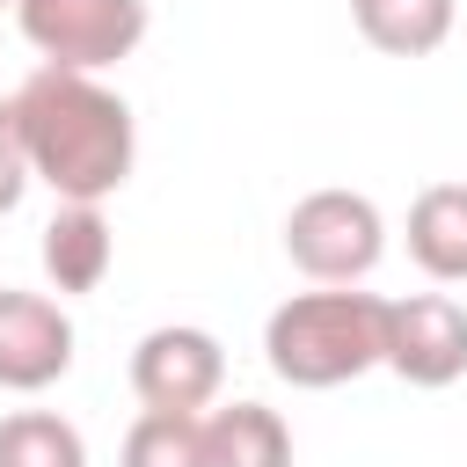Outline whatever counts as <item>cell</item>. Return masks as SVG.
I'll list each match as a JSON object with an SVG mask.
<instances>
[{
    "label": "cell",
    "mask_w": 467,
    "mask_h": 467,
    "mask_svg": "<svg viewBox=\"0 0 467 467\" xmlns=\"http://www.w3.org/2000/svg\"><path fill=\"white\" fill-rule=\"evenodd\" d=\"M15 124H22V146H29L36 182H51L58 204H102L109 190L131 182L139 124L124 109V95L102 88L95 73L36 66L15 88Z\"/></svg>",
    "instance_id": "obj_1"
},
{
    "label": "cell",
    "mask_w": 467,
    "mask_h": 467,
    "mask_svg": "<svg viewBox=\"0 0 467 467\" xmlns=\"http://www.w3.org/2000/svg\"><path fill=\"white\" fill-rule=\"evenodd\" d=\"M263 358L292 387H343V379L387 365V299L350 292V285L299 292V299H285L270 314Z\"/></svg>",
    "instance_id": "obj_2"
},
{
    "label": "cell",
    "mask_w": 467,
    "mask_h": 467,
    "mask_svg": "<svg viewBox=\"0 0 467 467\" xmlns=\"http://www.w3.org/2000/svg\"><path fill=\"white\" fill-rule=\"evenodd\" d=\"M387 248V219L358 190H306L285 212V255L314 285H358Z\"/></svg>",
    "instance_id": "obj_3"
},
{
    "label": "cell",
    "mask_w": 467,
    "mask_h": 467,
    "mask_svg": "<svg viewBox=\"0 0 467 467\" xmlns=\"http://www.w3.org/2000/svg\"><path fill=\"white\" fill-rule=\"evenodd\" d=\"M15 15L44 66L66 73H102L146 44V0H15Z\"/></svg>",
    "instance_id": "obj_4"
},
{
    "label": "cell",
    "mask_w": 467,
    "mask_h": 467,
    "mask_svg": "<svg viewBox=\"0 0 467 467\" xmlns=\"http://www.w3.org/2000/svg\"><path fill=\"white\" fill-rule=\"evenodd\" d=\"M219 387H226V350H219V336H204V328H190V321H168V328L139 336V350H131V394H139L146 409L197 416V409L219 401Z\"/></svg>",
    "instance_id": "obj_5"
},
{
    "label": "cell",
    "mask_w": 467,
    "mask_h": 467,
    "mask_svg": "<svg viewBox=\"0 0 467 467\" xmlns=\"http://www.w3.org/2000/svg\"><path fill=\"white\" fill-rule=\"evenodd\" d=\"M387 372H401L409 387L467 379V306L452 292L387 299Z\"/></svg>",
    "instance_id": "obj_6"
},
{
    "label": "cell",
    "mask_w": 467,
    "mask_h": 467,
    "mask_svg": "<svg viewBox=\"0 0 467 467\" xmlns=\"http://www.w3.org/2000/svg\"><path fill=\"white\" fill-rule=\"evenodd\" d=\"M73 372V321L44 292H0V387L44 394Z\"/></svg>",
    "instance_id": "obj_7"
},
{
    "label": "cell",
    "mask_w": 467,
    "mask_h": 467,
    "mask_svg": "<svg viewBox=\"0 0 467 467\" xmlns=\"http://www.w3.org/2000/svg\"><path fill=\"white\" fill-rule=\"evenodd\" d=\"M109 255H117V241H109L102 204H58L51 212V226H44V277H51V292H95L109 277Z\"/></svg>",
    "instance_id": "obj_8"
},
{
    "label": "cell",
    "mask_w": 467,
    "mask_h": 467,
    "mask_svg": "<svg viewBox=\"0 0 467 467\" xmlns=\"http://www.w3.org/2000/svg\"><path fill=\"white\" fill-rule=\"evenodd\" d=\"M409 255L438 285H467V182H431L409 204Z\"/></svg>",
    "instance_id": "obj_9"
},
{
    "label": "cell",
    "mask_w": 467,
    "mask_h": 467,
    "mask_svg": "<svg viewBox=\"0 0 467 467\" xmlns=\"http://www.w3.org/2000/svg\"><path fill=\"white\" fill-rule=\"evenodd\" d=\"M204 460L212 467H292V431L263 401H226L204 416Z\"/></svg>",
    "instance_id": "obj_10"
},
{
    "label": "cell",
    "mask_w": 467,
    "mask_h": 467,
    "mask_svg": "<svg viewBox=\"0 0 467 467\" xmlns=\"http://www.w3.org/2000/svg\"><path fill=\"white\" fill-rule=\"evenodd\" d=\"M350 22L387 58H431L452 36V0H350Z\"/></svg>",
    "instance_id": "obj_11"
},
{
    "label": "cell",
    "mask_w": 467,
    "mask_h": 467,
    "mask_svg": "<svg viewBox=\"0 0 467 467\" xmlns=\"http://www.w3.org/2000/svg\"><path fill=\"white\" fill-rule=\"evenodd\" d=\"M0 467H88V445L66 416L15 409V416H0Z\"/></svg>",
    "instance_id": "obj_12"
},
{
    "label": "cell",
    "mask_w": 467,
    "mask_h": 467,
    "mask_svg": "<svg viewBox=\"0 0 467 467\" xmlns=\"http://www.w3.org/2000/svg\"><path fill=\"white\" fill-rule=\"evenodd\" d=\"M117 467H212V460H204V416L139 409V423L124 431Z\"/></svg>",
    "instance_id": "obj_13"
},
{
    "label": "cell",
    "mask_w": 467,
    "mask_h": 467,
    "mask_svg": "<svg viewBox=\"0 0 467 467\" xmlns=\"http://www.w3.org/2000/svg\"><path fill=\"white\" fill-rule=\"evenodd\" d=\"M36 182L29 168V146H22V124H15V102H0V219L22 204V190Z\"/></svg>",
    "instance_id": "obj_14"
},
{
    "label": "cell",
    "mask_w": 467,
    "mask_h": 467,
    "mask_svg": "<svg viewBox=\"0 0 467 467\" xmlns=\"http://www.w3.org/2000/svg\"><path fill=\"white\" fill-rule=\"evenodd\" d=\"M0 7H7V0H0Z\"/></svg>",
    "instance_id": "obj_15"
}]
</instances>
